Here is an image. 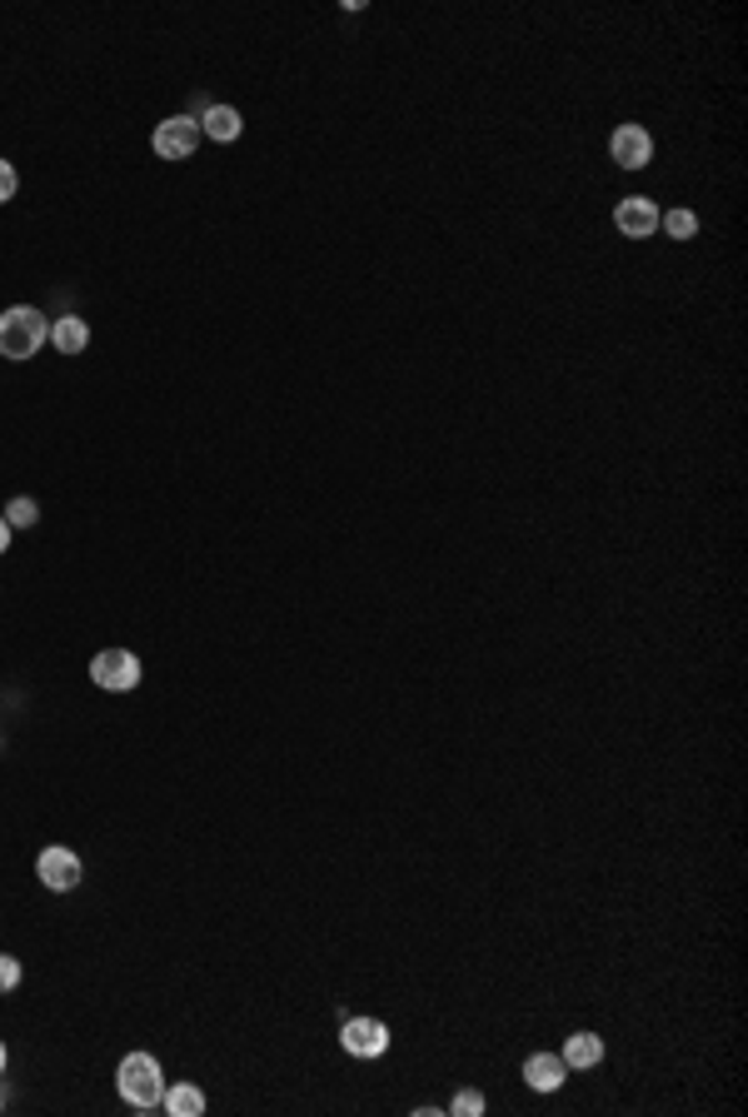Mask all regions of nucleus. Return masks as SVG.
Returning a JSON list of instances; mask_svg holds the SVG:
<instances>
[{"mask_svg":"<svg viewBox=\"0 0 748 1117\" xmlns=\"http://www.w3.org/2000/svg\"><path fill=\"white\" fill-rule=\"evenodd\" d=\"M50 339V319L35 305H10L0 309V355L6 359H35L40 345Z\"/></svg>","mask_w":748,"mask_h":1117,"instance_id":"f257e3e1","label":"nucleus"},{"mask_svg":"<svg viewBox=\"0 0 748 1117\" xmlns=\"http://www.w3.org/2000/svg\"><path fill=\"white\" fill-rule=\"evenodd\" d=\"M165 1073H160V1057L155 1053H125L115 1067V1093L125 1097L130 1107H160L165 1097Z\"/></svg>","mask_w":748,"mask_h":1117,"instance_id":"f03ea898","label":"nucleus"},{"mask_svg":"<svg viewBox=\"0 0 748 1117\" xmlns=\"http://www.w3.org/2000/svg\"><path fill=\"white\" fill-rule=\"evenodd\" d=\"M90 678L105 694H130V688H140V658L130 648H100L90 658Z\"/></svg>","mask_w":748,"mask_h":1117,"instance_id":"7ed1b4c3","label":"nucleus"},{"mask_svg":"<svg viewBox=\"0 0 748 1117\" xmlns=\"http://www.w3.org/2000/svg\"><path fill=\"white\" fill-rule=\"evenodd\" d=\"M35 878L50 893H70V888H80V878H85V863H80L75 848L50 843V848H40V858H35Z\"/></svg>","mask_w":748,"mask_h":1117,"instance_id":"20e7f679","label":"nucleus"},{"mask_svg":"<svg viewBox=\"0 0 748 1117\" xmlns=\"http://www.w3.org/2000/svg\"><path fill=\"white\" fill-rule=\"evenodd\" d=\"M150 145H155L160 160H189L199 150V120L195 115H170L155 125V135H150Z\"/></svg>","mask_w":748,"mask_h":1117,"instance_id":"39448f33","label":"nucleus"},{"mask_svg":"<svg viewBox=\"0 0 748 1117\" xmlns=\"http://www.w3.org/2000/svg\"><path fill=\"white\" fill-rule=\"evenodd\" d=\"M608 160H614L618 170H644L648 160H654V135L628 120V125H618L614 135H608Z\"/></svg>","mask_w":748,"mask_h":1117,"instance_id":"423d86ee","label":"nucleus"},{"mask_svg":"<svg viewBox=\"0 0 748 1117\" xmlns=\"http://www.w3.org/2000/svg\"><path fill=\"white\" fill-rule=\"evenodd\" d=\"M339 1043H345L349 1057H385L389 1053V1027L379 1017H349L339 1027Z\"/></svg>","mask_w":748,"mask_h":1117,"instance_id":"0eeeda50","label":"nucleus"},{"mask_svg":"<svg viewBox=\"0 0 748 1117\" xmlns=\"http://www.w3.org/2000/svg\"><path fill=\"white\" fill-rule=\"evenodd\" d=\"M658 215H664V209H658L648 195H624L614 205V225H618V235H628V239H648V235H654Z\"/></svg>","mask_w":748,"mask_h":1117,"instance_id":"6e6552de","label":"nucleus"},{"mask_svg":"<svg viewBox=\"0 0 748 1117\" xmlns=\"http://www.w3.org/2000/svg\"><path fill=\"white\" fill-rule=\"evenodd\" d=\"M524 1083L534 1093H559L568 1083V1063L559 1053H529L524 1057Z\"/></svg>","mask_w":748,"mask_h":1117,"instance_id":"1a4fd4ad","label":"nucleus"},{"mask_svg":"<svg viewBox=\"0 0 748 1117\" xmlns=\"http://www.w3.org/2000/svg\"><path fill=\"white\" fill-rule=\"evenodd\" d=\"M239 130H245V120H239L235 105H205V115H199V135L219 140V145L239 140Z\"/></svg>","mask_w":748,"mask_h":1117,"instance_id":"9d476101","label":"nucleus"},{"mask_svg":"<svg viewBox=\"0 0 748 1117\" xmlns=\"http://www.w3.org/2000/svg\"><path fill=\"white\" fill-rule=\"evenodd\" d=\"M50 345L60 349V355H85V345H90V325L80 315H60V319H50Z\"/></svg>","mask_w":748,"mask_h":1117,"instance_id":"9b49d317","label":"nucleus"},{"mask_svg":"<svg viewBox=\"0 0 748 1117\" xmlns=\"http://www.w3.org/2000/svg\"><path fill=\"white\" fill-rule=\"evenodd\" d=\"M559 1057H564L568 1067H598V1063H604V1037L588 1033V1027H584V1033H568L564 1037V1053H559Z\"/></svg>","mask_w":748,"mask_h":1117,"instance_id":"f8f14e48","label":"nucleus"},{"mask_svg":"<svg viewBox=\"0 0 748 1117\" xmlns=\"http://www.w3.org/2000/svg\"><path fill=\"white\" fill-rule=\"evenodd\" d=\"M160 1103H165V1113H170V1117H199V1113H205V1093H199L195 1083H175V1087H165V1097H160Z\"/></svg>","mask_w":748,"mask_h":1117,"instance_id":"ddd939ff","label":"nucleus"},{"mask_svg":"<svg viewBox=\"0 0 748 1117\" xmlns=\"http://www.w3.org/2000/svg\"><path fill=\"white\" fill-rule=\"evenodd\" d=\"M658 229H668V239H694L698 215L694 209H668V215H658Z\"/></svg>","mask_w":748,"mask_h":1117,"instance_id":"4468645a","label":"nucleus"},{"mask_svg":"<svg viewBox=\"0 0 748 1117\" xmlns=\"http://www.w3.org/2000/svg\"><path fill=\"white\" fill-rule=\"evenodd\" d=\"M35 519H40V504H35L30 494H16V499L6 504V524H10V529H30Z\"/></svg>","mask_w":748,"mask_h":1117,"instance_id":"2eb2a0df","label":"nucleus"},{"mask_svg":"<svg viewBox=\"0 0 748 1117\" xmlns=\"http://www.w3.org/2000/svg\"><path fill=\"white\" fill-rule=\"evenodd\" d=\"M484 1093H474V1087H464V1093H454V1103H449V1113L454 1117H484Z\"/></svg>","mask_w":748,"mask_h":1117,"instance_id":"dca6fc26","label":"nucleus"},{"mask_svg":"<svg viewBox=\"0 0 748 1117\" xmlns=\"http://www.w3.org/2000/svg\"><path fill=\"white\" fill-rule=\"evenodd\" d=\"M20 957H10V953H0V993H16L20 987Z\"/></svg>","mask_w":748,"mask_h":1117,"instance_id":"f3484780","label":"nucleus"},{"mask_svg":"<svg viewBox=\"0 0 748 1117\" xmlns=\"http://www.w3.org/2000/svg\"><path fill=\"white\" fill-rule=\"evenodd\" d=\"M16 189H20L16 165H10V160H0V205H6V199H16Z\"/></svg>","mask_w":748,"mask_h":1117,"instance_id":"a211bd4d","label":"nucleus"},{"mask_svg":"<svg viewBox=\"0 0 748 1117\" xmlns=\"http://www.w3.org/2000/svg\"><path fill=\"white\" fill-rule=\"evenodd\" d=\"M10 549V524H6V514H0V554Z\"/></svg>","mask_w":748,"mask_h":1117,"instance_id":"6ab92c4d","label":"nucleus"},{"mask_svg":"<svg viewBox=\"0 0 748 1117\" xmlns=\"http://www.w3.org/2000/svg\"><path fill=\"white\" fill-rule=\"evenodd\" d=\"M0 1073H6V1043H0Z\"/></svg>","mask_w":748,"mask_h":1117,"instance_id":"aec40b11","label":"nucleus"},{"mask_svg":"<svg viewBox=\"0 0 748 1117\" xmlns=\"http://www.w3.org/2000/svg\"><path fill=\"white\" fill-rule=\"evenodd\" d=\"M0 1107H6V1093H0Z\"/></svg>","mask_w":748,"mask_h":1117,"instance_id":"412c9836","label":"nucleus"}]
</instances>
